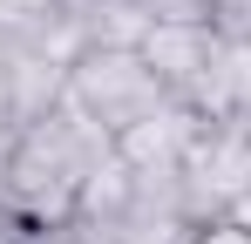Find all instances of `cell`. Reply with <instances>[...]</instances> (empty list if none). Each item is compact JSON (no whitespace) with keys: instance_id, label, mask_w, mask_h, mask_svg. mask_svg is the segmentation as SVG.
<instances>
[{"instance_id":"6da1fadb","label":"cell","mask_w":251,"mask_h":244,"mask_svg":"<svg viewBox=\"0 0 251 244\" xmlns=\"http://www.w3.org/2000/svg\"><path fill=\"white\" fill-rule=\"evenodd\" d=\"M109 149H116V136L102 122H88L75 102H61L54 116L27 122L14 136V156H7V176H0V210H14L27 231H68L82 176Z\"/></svg>"},{"instance_id":"7a4b0ae2","label":"cell","mask_w":251,"mask_h":244,"mask_svg":"<svg viewBox=\"0 0 251 244\" xmlns=\"http://www.w3.org/2000/svg\"><path fill=\"white\" fill-rule=\"evenodd\" d=\"M68 102L88 122H102L109 136H123L129 122L170 109L176 95L156 81V68L143 61V48H129V41H88L68 61Z\"/></svg>"},{"instance_id":"3957f363","label":"cell","mask_w":251,"mask_h":244,"mask_svg":"<svg viewBox=\"0 0 251 244\" xmlns=\"http://www.w3.org/2000/svg\"><path fill=\"white\" fill-rule=\"evenodd\" d=\"M245 190H251V122H204L176 170V210L190 224H210V217H231Z\"/></svg>"},{"instance_id":"277c9868","label":"cell","mask_w":251,"mask_h":244,"mask_svg":"<svg viewBox=\"0 0 251 244\" xmlns=\"http://www.w3.org/2000/svg\"><path fill=\"white\" fill-rule=\"evenodd\" d=\"M197 129H204V116H197L190 102H170V109H156V116L129 122L123 136H116V156H123L143 183H176V170H183V156H190Z\"/></svg>"},{"instance_id":"5b68a950","label":"cell","mask_w":251,"mask_h":244,"mask_svg":"<svg viewBox=\"0 0 251 244\" xmlns=\"http://www.w3.org/2000/svg\"><path fill=\"white\" fill-rule=\"evenodd\" d=\"M136 48H143V61L156 68V81H163L176 102H183V95L204 81L210 54H217V34H210L204 21H150Z\"/></svg>"},{"instance_id":"8992f818","label":"cell","mask_w":251,"mask_h":244,"mask_svg":"<svg viewBox=\"0 0 251 244\" xmlns=\"http://www.w3.org/2000/svg\"><path fill=\"white\" fill-rule=\"evenodd\" d=\"M204 27L217 41H251V0H204Z\"/></svg>"},{"instance_id":"52a82bcc","label":"cell","mask_w":251,"mask_h":244,"mask_svg":"<svg viewBox=\"0 0 251 244\" xmlns=\"http://www.w3.org/2000/svg\"><path fill=\"white\" fill-rule=\"evenodd\" d=\"M190 244H251V231H245V224H231V217H210V224L190 231Z\"/></svg>"},{"instance_id":"ba28073f","label":"cell","mask_w":251,"mask_h":244,"mask_svg":"<svg viewBox=\"0 0 251 244\" xmlns=\"http://www.w3.org/2000/svg\"><path fill=\"white\" fill-rule=\"evenodd\" d=\"M231 224H245V231H251V190H245L238 203H231Z\"/></svg>"}]
</instances>
